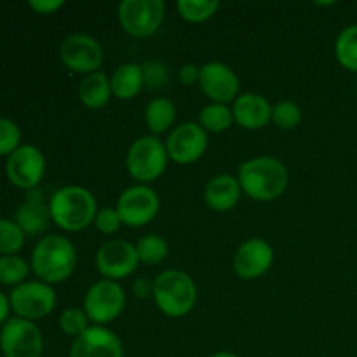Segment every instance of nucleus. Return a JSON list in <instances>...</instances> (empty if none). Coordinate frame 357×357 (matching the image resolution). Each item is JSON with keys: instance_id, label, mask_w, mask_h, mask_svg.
I'll return each mask as SVG.
<instances>
[{"instance_id": "1", "label": "nucleus", "mask_w": 357, "mask_h": 357, "mask_svg": "<svg viewBox=\"0 0 357 357\" xmlns=\"http://www.w3.org/2000/svg\"><path fill=\"white\" fill-rule=\"evenodd\" d=\"M243 194L258 202H272L281 197L289 183V173L284 162L275 157H253L241 164L237 173Z\"/></svg>"}, {"instance_id": "2", "label": "nucleus", "mask_w": 357, "mask_h": 357, "mask_svg": "<svg viewBox=\"0 0 357 357\" xmlns=\"http://www.w3.org/2000/svg\"><path fill=\"white\" fill-rule=\"evenodd\" d=\"M30 267L45 284H59L72 278L77 267V250L63 236L42 237L33 248Z\"/></svg>"}, {"instance_id": "3", "label": "nucleus", "mask_w": 357, "mask_h": 357, "mask_svg": "<svg viewBox=\"0 0 357 357\" xmlns=\"http://www.w3.org/2000/svg\"><path fill=\"white\" fill-rule=\"evenodd\" d=\"M51 220L66 232H80L93 225L98 202L93 192L80 185H68L52 194L49 201Z\"/></svg>"}, {"instance_id": "4", "label": "nucleus", "mask_w": 357, "mask_h": 357, "mask_svg": "<svg viewBox=\"0 0 357 357\" xmlns=\"http://www.w3.org/2000/svg\"><path fill=\"white\" fill-rule=\"evenodd\" d=\"M153 302L167 317H185L197 303V286L183 271H164L153 279Z\"/></svg>"}, {"instance_id": "5", "label": "nucleus", "mask_w": 357, "mask_h": 357, "mask_svg": "<svg viewBox=\"0 0 357 357\" xmlns=\"http://www.w3.org/2000/svg\"><path fill=\"white\" fill-rule=\"evenodd\" d=\"M169 155L166 143L160 138L146 135L132 142L126 155V167L132 180L142 185H149L159 180L166 171Z\"/></svg>"}, {"instance_id": "6", "label": "nucleus", "mask_w": 357, "mask_h": 357, "mask_svg": "<svg viewBox=\"0 0 357 357\" xmlns=\"http://www.w3.org/2000/svg\"><path fill=\"white\" fill-rule=\"evenodd\" d=\"M126 302L128 298L121 282L101 279L87 289L82 309L86 310L94 326H108L121 317L126 309Z\"/></svg>"}, {"instance_id": "7", "label": "nucleus", "mask_w": 357, "mask_h": 357, "mask_svg": "<svg viewBox=\"0 0 357 357\" xmlns=\"http://www.w3.org/2000/svg\"><path fill=\"white\" fill-rule=\"evenodd\" d=\"M122 30L135 38H149L159 31L166 17L162 0H124L117 9Z\"/></svg>"}, {"instance_id": "8", "label": "nucleus", "mask_w": 357, "mask_h": 357, "mask_svg": "<svg viewBox=\"0 0 357 357\" xmlns=\"http://www.w3.org/2000/svg\"><path fill=\"white\" fill-rule=\"evenodd\" d=\"M117 211L122 223L131 229L145 227L155 220L160 209V199L150 185H132L117 199Z\"/></svg>"}, {"instance_id": "9", "label": "nucleus", "mask_w": 357, "mask_h": 357, "mask_svg": "<svg viewBox=\"0 0 357 357\" xmlns=\"http://www.w3.org/2000/svg\"><path fill=\"white\" fill-rule=\"evenodd\" d=\"M9 302L17 317L35 321L49 316L54 310L58 298L51 284L42 281H24L10 291Z\"/></svg>"}, {"instance_id": "10", "label": "nucleus", "mask_w": 357, "mask_h": 357, "mask_svg": "<svg viewBox=\"0 0 357 357\" xmlns=\"http://www.w3.org/2000/svg\"><path fill=\"white\" fill-rule=\"evenodd\" d=\"M0 349L3 357H42L44 338L33 321L13 317L0 331Z\"/></svg>"}, {"instance_id": "11", "label": "nucleus", "mask_w": 357, "mask_h": 357, "mask_svg": "<svg viewBox=\"0 0 357 357\" xmlns=\"http://www.w3.org/2000/svg\"><path fill=\"white\" fill-rule=\"evenodd\" d=\"M103 56V47L100 42L87 33L68 35L59 47V58L63 65L70 72L80 75L100 72Z\"/></svg>"}, {"instance_id": "12", "label": "nucleus", "mask_w": 357, "mask_h": 357, "mask_svg": "<svg viewBox=\"0 0 357 357\" xmlns=\"http://www.w3.org/2000/svg\"><path fill=\"white\" fill-rule=\"evenodd\" d=\"M94 261L101 278L117 282L135 274L139 264L136 246L124 239L107 241L98 250Z\"/></svg>"}, {"instance_id": "13", "label": "nucleus", "mask_w": 357, "mask_h": 357, "mask_svg": "<svg viewBox=\"0 0 357 357\" xmlns=\"http://www.w3.org/2000/svg\"><path fill=\"white\" fill-rule=\"evenodd\" d=\"M166 150L169 160L176 164H194L206 153L209 145L208 132L197 122H183L167 135Z\"/></svg>"}, {"instance_id": "14", "label": "nucleus", "mask_w": 357, "mask_h": 357, "mask_svg": "<svg viewBox=\"0 0 357 357\" xmlns=\"http://www.w3.org/2000/svg\"><path fill=\"white\" fill-rule=\"evenodd\" d=\"M6 173L10 183L23 190L38 188L45 174V157L37 146L21 145L7 157Z\"/></svg>"}, {"instance_id": "15", "label": "nucleus", "mask_w": 357, "mask_h": 357, "mask_svg": "<svg viewBox=\"0 0 357 357\" xmlns=\"http://www.w3.org/2000/svg\"><path fill=\"white\" fill-rule=\"evenodd\" d=\"M197 86L211 100V103L227 105L239 98L241 80L229 65L209 61L201 66Z\"/></svg>"}, {"instance_id": "16", "label": "nucleus", "mask_w": 357, "mask_h": 357, "mask_svg": "<svg viewBox=\"0 0 357 357\" xmlns=\"http://www.w3.org/2000/svg\"><path fill=\"white\" fill-rule=\"evenodd\" d=\"M274 264V250L260 237L244 241L234 257V272L244 281H253L271 271Z\"/></svg>"}, {"instance_id": "17", "label": "nucleus", "mask_w": 357, "mask_h": 357, "mask_svg": "<svg viewBox=\"0 0 357 357\" xmlns=\"http://www.w3.org/2000/svg\"><path fill=\"white\" fill-rule=\"evenodd\" d=\"M70 357H124V345L110 328L93 324L73 340Z\"/></svg>"}, {"instance_id": "18", "label": "nucleus", "mask_w": 357, "mask_h": 357, "mask_svg": "<svg viewBox=\"0 0 357 357\" xmlns=\"http://www.w3.org/2000/svg\"><path fill=\"white\" fill-rule=\"evenodd\" d=\"M232 114L237 126L248 131H258L272 122V105L261 94L244 93L234 101Z\"/></svg>"}, {"instance_id": "19", "label": "nucleus", "mask_w": 357, "mask_h": 357, "mask_svg": "<svg viewBox=\"0 0 357 357\" xmlns=\"http://www.w3.org/2000/svg\"><path fill=\"white\" fill-rule=\"evenodd\" d=\"M14 222L20 225L24 236H40L47 230L49 222H52L51 211H49V202L44 201V195L38 188L28 190L24 202L17 208Z\"/></svg>"}, {"instance_id": "20", "label": "nucleus", "mask_w": 357, "mask_h": 357, "mask_svg": "<svg viewBox=\"0 0 357 357\" xmlns=\"http://www.w3.org/2000/svg\"><path fill=\"white\" fill-rule=\"evenodd\" d=\"M241 197H243V188L239 180L229 173L213 176L204 188L206 204L216 213L232 211L241 202Z\"/></svg>"}, {"instance_id": "21", "label": "nucleus", "mask_w": 357, "mask_h": 357, "mask_svg": "<svg viewBox=\"0 0 357 357\" xmlns=\"http://www.w3.org/2000/svg\"><path fill=\"white\" fill-rule=\"evenodd\" d=\"M112 94L122 101H129L138 96L143 89V70L138 63H126L121 65L110 77Z\"/></svg>"}, {"instance_id": "22", "label": "nucleus", "mask_w": 357, "mask_h": 357, "mask_svg": "<svg viewBox=\"0 0 357 357\" xmlns=\"http://www.w3.org/2000/svg\"><path fill=\"white\" fill-rule=\"evenodd\" d=\"M112 86L107 73L94 72L82 79L79 86V100L84 107L91 110H100L105 108L112 100Z\"/></svg>"}, {"instance_id": "23", "label": "nucleus", "mask_w": 357, "mask_h": 357, "mask_svg": "<svg viewBox=\"0 0 357 357\" xmlns=\"http://www.w3.org/2000/svg\"><path fill=\"white\" fill-rule=\"evenodd\" d=\"M176 107L169 98H153L145 108V124L150 135L157 136L171 132L176 128Z\"/></svg>"}, {"instance_id": "24", "label": "nucleus", "mask_w": 357, "mask_h": 357, "mask_svg": "<svg viewBox=\"0 0 357 357\" xmlns=\"http://www.w3.org/2000/svg\"><path fill=\"white\" fill-rule=\"evenodd\" d=\"M234 114L229 105L222 103H209L201 108L199 112L197 124L204 129L206 132H225L234 126Z\"/></svg>"}, {"instance_id": "25", "label": "nucleus", "mask_w": 357, "mask_h": 357, "mask_svg": "<svg viewBox=\"0 0 357 357\" xmlns=\"http://www.w3.org/2000/svg\"><path fill=\"white\" fill-rule=\"evenodd\" d=\"M335 56L345 70L357 73V23L349 24L338 33L335 42Z\"/></svg>"}, {"instance_id": "26", "label": "nucleus", "mask_w": 357, "mask_h": 357, "mask_svg": "<svg viewBox=\"0 0 357 357\" xmlns=\"http://www.w3.org/2000/svg\"><path fill=\"white\" fill-rule=\"evenodd\" d=\"M135 246L139 264L145 265L162 264L167 258V255H169V246H167L166 239H162L157 234H146Z\"/></svg>"}, {"instance_id": "27", "label": "nucleus", "mask_w": 357, "mask_h": 357, "mask_svg": "<svg viewBox=\"0 0 357 357\" xmlns=\"http://www.w3.org/2000/svg\"><path fill=\"white\" fill-rule=\"evenodd\" d=\"M218 0H178L176 10L187 23H206L218 10Z\"/></svg>"}, {"instance_id": "28", "label": "nucleus", "mask_w": 357, "mask_h": 357, "mask_svg": "<svg viewBox=\"0 0 357 357\" xmlns=\"http://www.w3.org/2000/svg\"><path fill=\"white\" fill-rule=\"evenodd\" d=\"M30 265L17 255L9 257H0V284L6 286H20L28 278Z\"/></svg>"}, {"instance_id": "29", "label": "nucleus", "mask_w": 357, "mask_h": 357, "mask_svg": "<svg viewBox=\"0 0 357 357\" xmlns=\"http://www.w3.org/2000/svg\"><path fill=\"white\" fill-rule=\"evenodd\" d=\"M303 112L298 103L291 100H282L278 105L272 107V122L278 126L279 129L284 131H291L302 124Z\"/></svg>"}, {"instance_id": "30", "label": "nucleus", "mask_w": 357, "mask_h": 357, "mask_svg": "<svg viewBox=\"0 0 357 357\" xmlns=\"http://www.w3.org/2000/svg\"><path fill=\"white\" fill-rule=\"evenodd\" d=\"M24 239L26 236L16 222L0 218V257L17 255V251L24 246Z\"/></svg>"}, {"instance_id": "31", "label": "nucleus", "mask_w": 357, "mask_h": 357, "mask_svg": "<svg viewBox=\"0 0 357 357\" xmlns=\"http://www.w3.org/2000/svg\"><path fill=\"white\" fill-rule=\"evenodd\" d=\"M89 317H87L86 310L79 309V307H70V309L63 310V314L59 316V328L65 335L68 337H80L84 331L89 328Z\"/></svg>"}, {"instance_id": "32", "label": "nucleus", "mask_w": 357, "mask_h": 357, "mask_svg": "<svg viewBox=\"0 0 357 357\" xmlns=\"http://www.w3.org/2000/svg\"><path fill=\"white\" fill-rule=\"evenodd\" d=\"M21 146V129L14 121L0 117V155H10Z\"/></svg>"}, {"instance_id": "33", "label": "nucleus", "mask_w": 357, "mask_h": 357, "mask_svg": "<svg viewBox=\"0 0 357 357\" xmlns=\"http://www.w3.org/2000/svg\"><path fill=\"white\" fill-rule=\"evenodd\" d=\"M143 70V84H145V89L150 91H159L169 80V72H167V66L162 65L159 61H146L142 65Z\"/></svg>"}, {"instance_id": "34", "label": "nucleus", "mask_w": 357, "mask_h": 357, "mask_svg": "<svg viewBox=\"0 0 357 357\" xmlns=\"http://www.w3.org/2000/svg\"><path fill=\"white\" fill-rule=\"evenodd\" d=\"M94 227L100 230L105 236H114L121 230V227L124 225L122 223L121 215H119L117 208H110V206H105V208L98 209L96 218H94Z\"/></svg>"}, {"instance_id": "35", "label": "nucleus", "mask_w": 357, "mask_h": 357, "mask_svg": "<svg viewBox=\"0 0 357 357\" xmlns=\"http://www.w3.org/2000/svg\"><path fill=\"white\" fill-rule=\"evenodd\" d=\"M199 75H201V66L194 65V63H185L180 72H178V79L187 87L199 84Z\"/></svg>"}, {"instance_id": "36", "label": "nucleus", "mask_w": 357, "mask_h": 357, "mask_svg": "<svg viewBox=\"0 0 357 357\" xmlns=\"http://www.w3.org/2000/svg\"><path fill=\"white\" fill-rule=\"evenodd\" d=\"M28 6L37 14H52L61 9L65 2L63 0H31Z\"/></svg>"}, {"instance_id": "37", "label": "nucleus", "mask_w": 357, "mask_h": 357, "mask_svg": "<svg viewBox=\"0 0 357 357\" xmlns=\"http://www.w3.org/2000/svg\"><path fill=\"white\" fill-rule=\"evenodd\" d=\"M132 291L138 298H150L153 296V281H149L146 278H138L132 282Z\"/></svg>"}, {"instance_id": "38", "label": "nucleus", "mask_w": 357, "mask_h": 357, "mask_svg": "<svg viewBox=\"0 0 357 357\" xmlns=\"http://www.w3.org/2000/svg\"><path fill=\"white\" fill-rule=\"evenodd\" d=\"M10 310H13V309H10L9 296H6L2 291H0V326H3V324L9 321Z\"/></svg>"}, {"instance_id": "39", "label": "nucleus", "mask_w": 357, "mask_h": 357, "mask_svg": "<svg viewBox=\"0 0 357 357\" xmlns=\"http://www.w3.org/2000/svg\"><path fill=\"white\" fill-rule=\"evenodd\" d=\"M209 357H239V356H236L234 352H229V351H220V352H215V354H211Z\"/></svg>"}]
</instances>
